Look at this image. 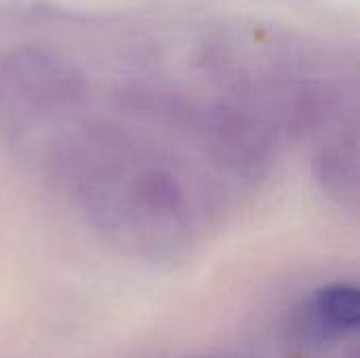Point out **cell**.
<instances>
[{"label": "cell", "mask_w": 360, "mask_h": 358, "mask_svg": "<svg viewBox=\"0 0 360 358\" xmlns=\"http://www.w3.org/2000/svg\"><path fill=\"white\" fill-rule=\"evenodd\" d=\"M44 154L91 224L118 247L150 260H175L192 247L194 186L156 146L114 122L76 118Z\"/></svg>", "instance_id": "cell-1"}, {"label": "cell", "mask_w": 360, "mask_h": 358, "mask_svg": "<svg viewBox=\"0 0 360 358\" xmlns=\"http://www.w3.org/2000/svg\"><path fill=\"white\" fill-rule=\"evenodd\" d=\"M80 72L59 55L21 46L0 53V135L13 143L46 146L84 103Z\"/></svg>", "instance_id": "cell-2"}, {"label": "cell", "mask_w": 360, "mask_h": 358, "mask_svg": "<svg viewBox=\"0 0 360 358\" xmlns=\"http://www.w3.org/2000/svg\"><path fill=\"white\" fill-rule=\"evenodd\" d=\"M314 175L338 205L350 209L359 207V148L354 122L323 137L314 156Z\"/></svg>", "instance_id": "cell-3"}, {"label": "cell", "mask_w": 360, "mask_h": 358, "mask_svg": "<svg viewBox=\"0 0 360 358\" xmlns=\"http://www.w3.org/2000/svg\"><path fill=\"white\" fill-rule=\"evenodd\" d=\"M306 321L323 338L354 333L360 323V295L354 285L335 283L319 289L306 308Z\"/></svg>", "instance_id": "cell-4"}]
</instances>
